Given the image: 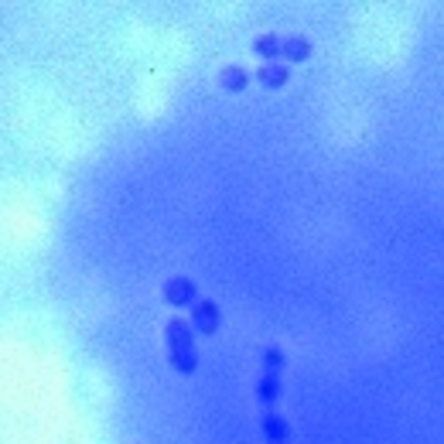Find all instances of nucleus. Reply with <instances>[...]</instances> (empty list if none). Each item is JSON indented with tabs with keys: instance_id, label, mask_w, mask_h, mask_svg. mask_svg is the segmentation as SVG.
<instances>
[{
	"instance_id": "1",
	"label": "nucleus",
	"mask_w": 444,
	"mask_h": 444,
	"mask_svg": "<svg viewBox=\"0 0 444 444\" xmlns=\"http://www.w3.org/2000/svg\"><path fill=\"white\" fill-rule=\"evenodd\" d=\"M192 322H195V328L199 331H215L219 328V308L212 304V301H199L195 308H192Z\"/></svg>"
},
{
	"instance_id": "2",
	"label": "nucleus",
	"mask_w": 444,
	"mask_h": 444,
	"mask_svg": "<svg viewBox=\"0 0 444 444\" xmlns=\"http://www.w3.org/2000/svg\"><path fill=\"white\" fill-rule=\"evenodd\" d=\"M164 297H167V304H188L195 297V283L188 277H171L164 287Z\"/></svg>"
},
{
	"instance_id": "3",
	"label": "nucleus",
	"mask_w": 444,
	"mask_h": 444,
	"mask_svg": "<svg viewBox=\"0 0 444 444\" xmlns=\"http://www.w3.org/2000/svg\"><path fill=\"white\" fill-rule=\"evenodd\" d=\"M281 55L287 62H308V55H311V41L301 38V35H294V38L281 41Z\"/></svg>"
},
{
	"instance_id": "4",
	"label": "nucleus",
	"mask_w": 444,
	"mask_h": 444,
	"mask_svg": "<svg viewBox=\"0 0 444 444\" xmlns=\"http://www.w3.org/2000/svg\"><path fill=\"white\" fill-rule=\"evenodd\" d=\"M256 76H260L263 85H270V89H281V85H287V79H290L287 65H281V62H267V65H260Z\"/></svg>"
},
{
	"instance_id": "5",
	"label": "nucleus",
	"mask_w": 444,
	"mask_h": 444,
	"mask_svg": "<svg viewBox=\"0 0 444 444\" xmlns=\"http://www.w3.org/2000/svg\"><path fill=\"white\" fill-rule=\"evenodd\" d=\"M164 335H167V345H171V349H192V338H188V322L171 318V322H167V328H164Z\"/></svg>"
},
{
	"instance_id": "6",
	"label": "nucleus",
	"mask_w": 444,
	"mask_h": 444,
	"mask_svg": "<svg viewBox=\"0 0 444 444\" xmlns=\"http://www.w3.org/2000/svg\"><path fill=\"white\" fill-rule=\"evenodd\" d=\"M219 85L226 92H240V89H246V72H242L240 65H229V69L219 72Z\"/></svg>"
},
{
	"instance_id": "7",
	"label": "nucleus",
	"mask_w": 444,
	"mask_h": 444,
	"mask_svg": "<svg viewBox=\"0 0 444 444\" xmlns=\"http://www.w3.org/2000/svg\"><path fill=\"white\" fill-rule=\"evenodd\" d=\"M253 51L263 55L267 62H274V58L281 55V38H277V35H260V38L253 41Z\"/></svg>"
},
{
	"instance_id": "8",
	"label": "nucleus",
	"mask_w": 444,
	"mask_h": 444,
	"mask_svg": "<svg viewBox=\"0 0 444 444\" xmlns=\"http://www.w3.org/2000/svg\"><path fill=\"white\" fill-rule=\"evenodd\" d=\"M171 363H174V369H181V372H195L199 356H195V349H171Z\"/></svg>"
},
{
	"instance_id": "9",
	"label": "nucleus",
	"mask_w": 444,
	"mask_h": 444,
	"mask_svg": "<svg viewBox=\"0 0 444 444\" xmlns=\"http://www.w3.org/2000/svg\"><path fill=\"white\" fill-rule=\"evenodd\" d=\"M263 434H267L274 444H281V441H287V434H290V431H287V424H283L281 417H274V413H270V417L263 420Z\"/></svg>"
},
{
	"instance_id": "10",
	"label": "nucleus",
	"mask_w": 444,
	"mask_h": 444,
	"mask_svg": "<svg viewBox=\"0 0 444 444\" xmlns=\"http://www.w3.org/2000/svg\"><path fill=\"white\" fill-rule=\"evenodd\" d=\"M277 397H281V383H277L274 376H263V379H260V400L274 404Z\"/></svg>"
},
{
	"instance_id": "11",
	"label": "nucleus",
	"mask_w": 444,
	"mask_h": 444,
	"mask_svg": "<svg viewBox=\"0 0 444 444\" xmlns=\"http://www.w3.org/2000/svg\"><path fill=\"white\" fill-rule=\"evenodd\" d=\"M263 365H267V369H281V365H283V352H281V349H267V352H263Z\"/></svg>"
}]
</instances>
